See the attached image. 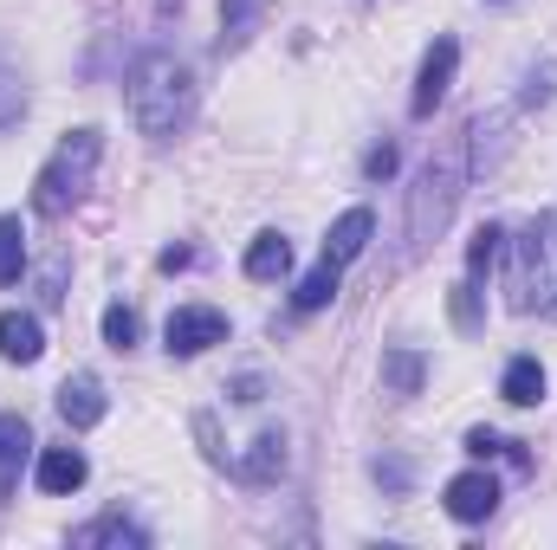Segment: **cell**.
<instances>
[{
	"label": "cell",
	"instance_id": "cell-1",
	"mask_svg": "<svg viewBox=\"0 0 557 550\" xmlns=\"http://www.w3.org/2000/svg\"><path fill=\"white\" fill-rule=\"evenodd\" d=\"M467 182H473V162H467V130L460 137H441L428 149V162L416 168V188H409V253L403 260H421L447 227H454V208H460V195H467Z\"/></svg>",
	"mask_w": 557,
	"mask_h": 550
},
{
	"label": "cell",
	"instance_id": "cell-2",
	"mask_svg": "<svg viewBox=\"0 0 557 550\" xmlns=\"http://www.w3.org/2000/svg\"><path fill=\"white\" fill-rule=\"evenodd\" d=\"M131 117H137L143 137H175L188 130L195 117V72L175 59V52H143L137 72H131Z\"/></svg>",
	"mask_w": 557,
	"mask_h": 550
},
{
	"label": "cell",
	"instance_id": "cell-3",
	"mask_svg": "<svg viewBox=\"0 0 557 550\" xmlns=\"http://www.w3.org/2000/svg\"><path fill=\"white\" fill-rule=\"evenodd\" d=\"M98 155H104V130H98V124L65 130V137H59V149L46 155V168L33 175V214H39V221H65V214L91 195Z\"/></svg>",
	"mask_w": 557,
	"mask_h": 550
},
{
	"label": "cell",
	"instance_id": "cell-4",
	"mask_svg": "<svg viewBox=\"0 0 557 550\" xmlns=\"http://www.w3.org/2000/svg\"><path fill=\"white\" fill-rule=\"evenodd\" d=\"M512 311H557V208L532 214L512 240Z\"/></svg>",
	"mask_w": 557,
	"mask_h": 550
},
{
	"label": "cell",
	"instance_id": "cell-5",
	"mask_svg": "<svg viewBox=\"0 0 557 550\" xmlns=\"http://www.w3.org/2000/svg\"><path fill=\"white\" fill-rule=\"evenodd\" d=\"M162 343H169V357H201V350L227 343V311H214V304H175L169 324H162Z\"/></svg>",
	"mask_w": 557,
	"mask_h": 550
},
{
	"label": "cell",
	"instance_id": "cell-6",
	"mask_svg": "<svg viewBox=\"0 0 557 550\" xmlns=\"http://www.w3.org/2000/svg\"><path fill=\"white\" fill-rule=\"evenodd\" d=\"M454 72H460V39H454V33H434V46L421 52L416 98H409L416 117H434V111H441V98L454 91Z\"/></svg>",
	"mask_w": 557,
	"mask_h": 550
},
{
	"label": "cell",
	"instance_id": "cell-7",
	"mask_svg": "<svg viewBox=\"0 0 557 550\" xmlns=\"http://www.w3.org/2000/svg\"><path fill=\"white\" fill-rule=\"evenodd\" d=\"M441 505H447V518H460V525H486V518L499 512V479H493V473H454L447 492H441Z\"/></svg>",
	"mask_w": 557,
	"mask_h": 550
},
{
	"label": "cell",
	"instance_id": "cell-8",
	"mask_svg": "<svg viewBox=\"0 0 557 550\" xmlns=\"http://www.w3.org/2000/svg\"><path fill=\"white\" fill-rule=\"evenodd\" d=\"M33 479H39L46 499H65V492H78V486L91 479V460H85L78 447H46L39 466H33Z\"/></svg>",
	"mask_w": 557,
	"mask_h": 550
},
{
	"label": "cell",
	"instance_id": "cell-9",
	"mask_svg": "<svg viewBox=\"0 0 557 550\" xmlns=\"http://www.w3.org/2000/svg\"><path fill=\"white\" fill-rule=\"evenodd\" d=\"M104 383L91 376V370H72L65 383H59V414H65V427H98L104 421Z\"/></svg>",
	"mask_w": 557,
	"mask_h": 550
},
{
	"label": "cell",
	"instance_id": "cell-10",
	"mask_svg": "<svg viewBox=\"0 0 557 550\" xmlns=\"http://www.w3.org/2000/svg\"><path fill=\"white\" fill-rule=\"evenodd\" d=\"M26 460H33V427H26V414L7 409L0 414V505L13 499V486H20V473H26Z\"/></svg>",
	"mask_w": 557,
	"mask_h": 550
},
{
	"label": "cell",
	"instance_id": "cell-11",
	"mask_svg": "<svg viewBox=\"0 0 557 550\" xmlns=\"http://www.w3.org/2000/svg\"><path fill=\"white\" fill-rule=\"evenodd\" d=\"M370 234H376V214H370V208H344V214L331 221V234H324V260H331V266H350V260H363Z\"/></svg>",
	"mask_w": 557,
	"mask_h": 550
},
{
	"label": "cell",
	"instance_id": "cell-12",
	"mask_svg": "<svg viewBox=\"0 0 557 550\" xmlns=\"http://www.w3.org/2000/svg\"><path fill=\"white\" fill-rule=\"evenodd\" d=\"M0 357L7 363H39L46 357V330L33 311H0Z\"/></svg>",
	"mask_w": 557,
	"mask_h": 550
},
{
	"label": "cell",
	"instance_id": "cell-13",
	"mask_svg": "<svg viewBox=\"0 0 557 550\" xmlns=\"http://www.w3.org/2000/svg\"><path fill=\"white\" fill-rule=\"evenodd\" d=\"M72 545H78V550H91V545L149 550V532H143L137 518H124V512H104V518H91V525H78V532H72Z\"/></svg>",
	"mask_w": 557,
	"mask_h": 550
},
{
	"label": "cell",
	"instance_id": "cell-14",
	"mask_svg": "<svg viewBox=\"0 0 557 550\" xmlns=\"http://www.w3.org/2000/svg\"><path fill=\"white\" fill-rule=\"evenodd\" d=\"M285 460H292V453H285V427H267V434L247 447V460H240V479H247V486H273L278 473H285Z\"/></svg>",
	"mask_w": 557,
	"mask_h": 550
},
{
	"label": "cell",
	"instance_id": "cell-15",
	"mask_svg": "<svg viewBox=\"0 0 557 550\" xmlns=\"http://www.w3.org/2000/svg\"><path fill=\"white\" fill-rule=\"evenodd\" d=\"M499 396H506L512 409H539V402H545V363H539V357H512L506 376H499Z\"/></svg>",
	"mask_w": 557,
	"mask_h": 550
},
{
	"label": "cell",
	"instance_id": "cell-16",
	"mask_svg": "<svg viewBox=\"0 0 557 550\" xmlns=\"http://www.w3.org/2000/svg\"><path fill=\"white\" fill-rule=\"evenodd\" d=\"M421 383H428V357L421 350H409V343L383 350V396H421Z\"/></svg>",
	"mask_w": 557,
	"mask_h": 550
},
{
	"label": "cell",
	"instance_id": "cell-17",
	"mask_svg": "<svg viewBox=\"0 0 557 550\" xmlns=\"http://www.w3.org/2000/svg\"><path fill=\"white\" fill-rule=\"evenodd\" d=\"M292 273V240L278 234V227H267L253 247H247V278H285Z\"/></svg>",
	"mask_w": 557,
	"mask_h": 550
},
{
	"label": "cell",
	"instance_id": "cell-18",
	"mask_svg": "<svg viewBox=\"0 0 557 550\" xmlns=\"http://www.w3.org/2000/svg\"><path fill=\"white\" fill-rule=\"evenodd\" d=\"M337 273H344V266H331V260H318L311 273L298 278V291H292V311H324V304L337 298Z\"/></svg>",
	"mask_w": 557,
	"mask_h": 550
},
{
	"label": "cell",
	"instance_id": "cell-19",
	"mask_svg": "<svg viewBox=\"0 0 557 550\" xmlns=\"http://www.w3.org/2000/svg\"><path fill=\"white\" fill-rule=\"evenodd\" d=\"M26 273V227L20 214H0V285H20Z\"/></svg>",
	"mask_w": 557,
	"mask_h": 550
},
{
	"label": "cell",
	"instance_id": "cell-20",
	"mask_svg": "<svg viewBox=\"0 0 557 550\" xmlns=\"http://www.w3.org/2000/svg\"><path fill=\"white\" fill-rule=\"evenodd\" d=\"M499 247H506V227H499V221H486V227H480V234L467 240V278H473V285H480V278L493 273Z\"/></svg>",
	"mask_w": 557,
	"mask_h": 550
},
{
	"label": "cell",
	"instance_id": "cell-21",
	"mask_svg": "<svg viewBox=\"0 0 557 550\" xmlns=\"http://www.w3.org/2000/svg\"><path fill=\"white\" fill-rule=\"evenodd\" d=\"M26 117V78H20V65L0 52V130H13Z\"/></svg>",
	"mask_w": 557,
	"mask_h": 550
},
{
	"label": "cell",
	"instance_id": "cell-22",
	"mask_svg": "<svg viewBox=\"0 0 557 550\" xmlns=\"http://www.w3.org/2000/svg\"><path fill=\"white\" fill-rule=\"evenodd\" d=\"M447 317H454V330H467V337L486 324V311H480V285H473V278H460V285L447 291Z\"/></svg>",
	"mask_w": 557,
	"mask_h": 550
},
{
	"label": "cell",
	"instance_id": "cell-23",
	"mask_svg": "<svg viewBox=\"0 0 557 550\" xmlns=\"http://www.w3.org/2000/svg\"><path fill=\"white\" fill-rule=\"evenodd\" d=\"M370 473H376V486H383L389 499H409V486H416V466H409L403 453H376Z\"/></svg>",
	"mask_w": 557,
	"mask_h": 550
},
{
	"label": "cell",
	"instance_id": "cell-24",
	"mask_svg": "<svg viewBox=\"0 0 557 550\" xmlns=\"http://www.w3.org/2000/svg\"><path fill=\"white\" fill-rule=\"evenodd\" d=\"M253 13H260V0H221V46H227V52H234V46H247Z\"/></svg>",
	"mask_w": 557,
	"mask_h": 550
},
{
	"label": "cell",
	"instance_id": "cell-25",
	"mask_svg": "<svg viewBox=\"0 0 557 550\" xmlns=\"http://www.w3.org/2000/svg\"><path fill=\"white\" fill-rule=\"evenodd\" d=\"M143 337V317L131 311V304H104V343L111 350H137Z\"/></svg>",
	"mask_w": 557,
	"mask_h": 550
},
{
	"label": "cell",
	"instance_id": "cell-26",
	"mask_svg": "<svg viewBox=\"0 0 557 550\" xmlns=\"http://www.w3.org/2000/svg\"><path fill=\"white\" fill-rule=\"evenodd\" d=\"M467 453L473 460H493V453H512V440H499L493 427H467Z\"/></svg>",
	"mask_w": 557,
	"mask_h": 550
},
{
	"label": "cell",
	"instance_id": "cell-27",
	"mask_svg": "<svg viewBox=\"0 0 557 550\" xmlns=\"http://www.w3.org/2000/svg\"><path fill=\"white\" fill-rule=\"evenodd\" d=\"M39 298L46 304H65V253H52V266L39 273Z\"/></svg>",
	"mask_w": 557,
	"mask_h": 550
},
{
	"label": "cell",
	"instance_id": "cell-28",
	"mask_svg": "<svg viewBox=\"0 0 557 550\" xmlns=\"http://www.w3.org/2000/svg\"><path fill=\"white\" fill-rule=\"evenodd\" d=\"M363 175H370V182H389V175H396V142H376V149L363 155Z\"/></svg>",
	"mask_w": 557,
	"mask_h": 550
},
{
	"label": "cell",
	"instance_id": "cell-29",
	"mask_svg": "<svg viewBox=\"0 0 557 550\" xmlns=\"http://www.w3.org/2000/svg\"><path fill=\"white\" fill-rule=\"evenodd\" d=\"M195 434H201L208 460H214V466H227V453H221V434H214V414H195Z\"/></svg>",
	"mask_w": 557,
	"mask_h": 550
},
{
	"label": "cell",
	"instance_id": "cell-30",
	"mask_svg": "<svg viewBox=\"0 0 557 550\" xmlns=\"http://www.w3.org/2000/svg\"><path fill=\"white\" fill-rule=\"evenodd\" d=\"M156 266H162V273H188V266H195V247H162Z\"/></svg>",
	"mask_w": 557,
	"mask_h": 550
},
{
	"label": "cell",
	"instance_id": "cell-31",
	"mask_svg": "<svg viewBox=\"0 0 557 550\" xmlns=\"http://www.w3.org/2000/svg\"><path fill=\"white\" fill-rule=\"evenodd\" d=\"M227 396H234V402H267V383H260V376H234Z\"/></svg>",
	"mask_w": 557,
	"mask_h": 550
},
{
	"label": "cell",
	"instance_id": "cell-32",
	"mask_svg": "<svg viewBox=\"0 0 557 550\" xmlns=\"http://www.w3.org/2000/svg\"><path fill=\"white\" fill-rule=\"evenodd\" d=\"M175 7H182V0H156V13H162V20H169V13H175Z\"/></svg>",
	"mask_w": 557,
	"mask_h": 550
}]
</instances>
